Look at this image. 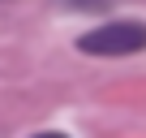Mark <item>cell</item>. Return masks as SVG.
I'll return each mask as SVG.
<instances>
[{
  "label": "cell",
  "mask_w": 146,
  "mask_h": 138,
  "mask_svg": "<svg viewBox=\"0 0 146 138\" xmlns=\"http://www.w3.org/2000/svg\"><path fill=\"white\" fill-rule=\"evenodd\" d=\"M78 48L86 56H133V52H146V26L142 22H108L99 30H86L78 39Z\"/></svg>",
  "instance_id": "6da1fadb"
},
{
  "label": "cell",
  "mask_w": 146,
  "mask_h": 138,
  "mask_svg": "<svg viewBox=\"0 0 146 138\" xmlns=\"http://www.w3.org/2000/svg\"><path fill=\"white\" fill-rule=\"evenodd\" d=\"M35 138H69V134H35Z\"/></svg>",
  "instance_id": "7a4b0ae2"
}]
</instances>
